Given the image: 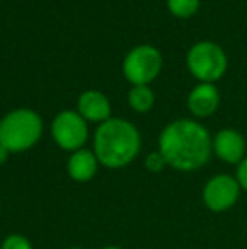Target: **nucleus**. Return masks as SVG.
I'll use <instances>...</instances> for the list:
<instances>
[{"instance_id":"f257e3e1","label":"nucleus","mask_w":247,"mask_h":249,"mask_svg":"<svg viewBox=\"0 0 247 249\" xmlns=\"http://www.w3.org/2000/svg\"><path fill=\"white\" fill-rule=\"evenodd\" d=\"M158 151L169 168L181 173L198 171L210 161L212 136L193 119H176L165 125L158 139Z\"/></svg>"},{"instance_id":"f03ea898","label":"nucleus","mask_w":247,"mask_h":249,"mask_svg":"<svg viewBox=\"0 0 247 249\" xmlns=\"http://www.w3.org/2000/svg\"><path fill=\"white\" fill-rule=\"evenodd\" d=\"M142 138L132 122L110 117L102 122L93 134V153L100 166L109 170H122L139 156Z\"/></svg>"},{"instance_id":"7ed1b4c3","label":"nucleus","mask_w":247,"mask_h":249,"mask_svg":"<svg viewBox=\"0 0 247 249\" xmlns=\"http://www.w3.org/2000/svg\"><path fill=\"white\" fill-rule=\"evenodd\" d=\"M43 117L33 108H14L0 119V144L10 154L33 149L43 138Z\"/></svg>"},{"instance_id":"20e7f679","label":"nucleus","mask_w":247,"mask_h":249,"mask_svg":"<svg viewBox=\"0 0 247 249\" xmlns=\"http://www.w3.org/2000/svg\"><path fill=\"white\" fill-rule=\"evenodd\" d=\"M227 54L212 41L193 44L186 54V66L200 83H215L227 71Z\"/></svg>"},{"instance_id":"39448f33","label":"nucleus","mask_w":247,"mask_h":249,"mask_svg":"<svg viewBox=\"0 0 247 249\" xmlns=\"http://www.w3.org/2000/svg\"><path fill=\"white\" fill-rule=\"evenodd\" d=\"M163 70V56L158 48L151 44H139L125 54L122 73L129 83L149 85L159 76Z\"/></svg>"},{"instance_id":"423d86ee","label":"nucleus","mask_w":247,"mask_h":249,"mask_svg":"<svg viewBox=\"0 0 247 249\" xmlns=\"http://www.w3.org/2000/svg\"><path fill=\"white\" fill-rule=\"evenodd\" d=\"M51 138L56 142L58 148L71 154L85 148L90 138L88 122L76 110H61L53 119Z\"/></svg>"},{"instance_id":"0eeeda50","label":"nucleus","mask_w":247,"mask_h":249,"mask_svg":"<svg viewBox=\"0 0 247 249\" xmlns=\"http://www.w3.org/2000/svg\"><path fill=\"white\" fill-rule=\"evenodd\" d=\"M241 194L242 188L237 178L229 173H218L208 178V181L203 185L201 200L210 212L222 213L234 209L235 203L241 198Z\"/></svg>"},{"instance_id":"6e6552de","label":"nucleus","mask_w":247,"mask_h":249,"mask_svg":"<svg viewBox=\"0 0 247 249\" xmlns=\"http://www.w3.org/2000/svg\"><path fill=\"white\" fill-rule=\"evenodd\" d=\"M212 151L227 164H239L247 156V142L237 129H220L212 138Z\"/></svg>"},{"instance_id":"1a4fd4ad","label":"nucleus","mask_w":247,"mask_h":249,"mask_svg":"<svg viewBox=\"0 0 247 249\" xmlns=\"http://www.w3.org/2000/svg\"><path fill=\"white\" fill-rule=\"evenodd\" d=\"M76 112L86 122H95L100 125L112 117V105H110L109 97L100 90H85L78 97Z\"/></svg>"},{"instance_id":"9d476101","label":"nucleus","mask_w":247,"mask_h":249,"mask_svg":"<svg viewBox=\"0 0 247 249\" xmlns=\"http://www.w3.org/2000/svg\"><path fill=\"white\" fill-rule=\"evenodd\" d=\"M188 110L193 117L205 119L217 112L220 105V93L215 83H198L188 93Z\"/></svg>"},{"instance_id":"9b49d317","label":"nucleus","mask_w":247,"mask_h":249,"mask_svg":"<svg viewBox=\"0 0 247 249\" xmlns=\"http://www.w3.org/2000/svg\"><path fill=\"white\" fill-rule=\"evenodd\" d=\"M100 168V163L97 160L93 149L82 148L69 154L66 161V171L69 178L76 183H88L95 178L97 171Z\"/></svg>"},{"instance_id":"f8f14e48","label":"nucleus","mask_w":247,"mask_h":249,"mask_svg":"<svg viewBox=\"0 0 247 249\" xmlns=\"http://www.w3.org/2000/svg\"><path fill=\"white\" fill-rule=\"evenodd\" d=\"M154 92L149 85H134L127 93L129 107L137 114H148L154 107Z\"/></svg>"},{"instance_id":"ddd939ff","label":"nucleus","mask_w":247,"mask_h":249,"mask_svg":"<svg viewBox=\"0 0 247 249\" xmlns=\"http://www.w3.org/2000/svg\"><path fill=\"white\" fill-rule=\"evenodd\" d=\"M168 10L178 19L193 17L200 9V0H166Z\"/></svg>"},{"instance_id":"4468645a","label":"nucleus","mask_w":247,"mask_h":249,"mask_svg":"<svg viewBox=\"0 0 247 249\" xmlns=\"http://www.w3.org/2000/svg\"><path fill=\"white\" fill-rule=\"evenodd\" d=\"M0 249H34V248L33 243L26 236H22L19 232H12V234H7L2 239Z\"/></svg>"},{"instance_id":"2eb2a0df","label":"nucleus","mask_w":247,"mask_h":249,"mask_svg":"<svg viewBox=\"0 0 247 249\" xmlns=\"http://www.w3.org/2000/svg\"><path fill=\"white\" fill-rule=\"evenodd\" d=\"M144 166H146V170L151 171V173H161L168 164H166L165 158H163V154L159 153V151H151V153L146 156Z\"/></svg>"},{"instance_id":"dca6fc26","label":"nucleus","mask_w":247,"mask_h":249,"mask_svg":"<svg viewBox=\"0 0 247 249\" xmlns=\"http://www.w3.org/2000/svg\"><path fill=\"white\" fill-rule=\"evenodd\" d=\"M235 178H237V181H239V185H241L242 192H246V194H247V156L237 164Z\"/></svg>"},{"instance_id":"f3484780","label":"nucleus","mask_w":247,"mask_h":249,"mask_svg":"<svg viewBox=\"0 0 247 249\" xmlns=\"http://www.w3.org/2000/svg\"><path fill=\"white\" fill-rule=\"evenodd\" d=\"M9 158H10V151L5 149L2 144H0V166H3V164L9 161Z\"/></svg>"},{"instance_id":"a211bd4d","label":"nucleus","mask_w":247,"mask_h":249,"mask_svg":"<svg viewBox=\"0 0 247 249\" xmlns=\"http://www.w3.org/2000/svg\"><path fill=\"white\" fill-rule=\"evenodd\" d=\"M100 249H125L122 246H115V244H112V246H105V248H100Z\"/></svg>"},{"instance_id":"6ab92c4d","label":"nucleus","mask_w":247,"mask_h":249,"mask_svg":"<svg viewBox=\"0 0 247 249\" xmlns=\"http://www.w3.org/2000/svg\"><path fill=\"white\" fill-rule=\"evenodd\" d=\"M68 249H86V248H83V246H71V248H68Z\"/></svg>"}]
</instances>
